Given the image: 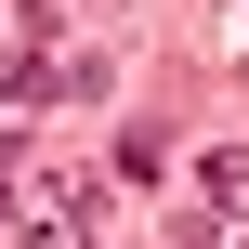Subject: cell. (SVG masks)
I'll list each match as a JSON object with an SVG mask.
<instances>
[{
    "label": "cell",
    "instance_id": "1",
    "mask_svg": "<svg viewBox=\"0 0 249 249\" xmlns=\"http://www.w3.org/2000/svg\"><path fill=\"white\" fill-rule=\"evenodd\" d=\"M92 223H105V184H92V171H39V223H26V249H92Z\"/></svg>",
    "mask_w": 249,
    "mask_h": 249
},
{
    "label": "cell",
    "instance_id": "2",
    "mask_svg": "<svg viewBox=\"0 0 249 249\" xmlns=\"http://www.w3.org/2000/svg\"><path fill=\"white\" fill-rule=\"evenodd\" d=\"M118 171H131V184H144V171H171V131H158V118H131V131H118Z\"/></svg>",
    "mask_w": 249,
    "mask_h": 249
},
{
    "label": "cell",
    "instance_id": "3",
    "mask_svg": "<svg viewBox=\"0 0 249 249\" xmlns=\"http://www.w3.org/2000/svg\"><path fill=\"white\" fill-rule=\"evenodd\" d=\"M210 197H249V144H223V158H210Z\"/></svg>",
    "mask_w": 249,
    "mask_h": 249
},
{
    "label": "cell",
    "instance_id": "4",
    "mask_svg": "<svg viewBox=\"0 0 249 249\" xmlns=\"http://www.w3.org/2000/svg\"><path fill=\"white\" fill-rule=\"evenodd\" d=\"M0 223H13V184H0Z\"/></svg>",
    "mask_w": 249,
    "mask_h": 249
}]
</instances>
